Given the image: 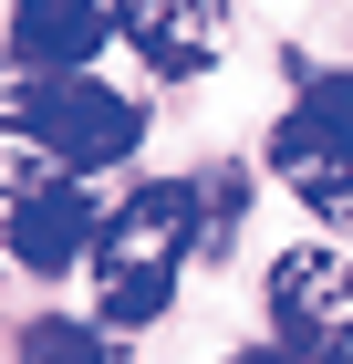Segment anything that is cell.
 <instances>
[{"mask_svg": "<svg viewBox=\"0 0 353 364\" xmlns=\"http://www.w3.org/2000/svg\"><path fill=\"white\" fill-rule=\"evenodd\" d=\"M197 250V188L188 177H156V188H136L125 208H104L94 219V302H104L114 333H136V323H156L166 302H177V271H188Z\"/></svg>", "mask_w": 353, "mask_h": 364, "instance_id": "6da1fadb", "label": "cell"}, {"mask_svg": "<svg viewBox=\"0 0 353 364\" xmlns=\"http://www.w3.org/2000/svg\"><path fill=\"white\" fill-rule=\"evenodd\" d=\"M11 125H21L53 167H125L136 156V136H146V105L136 94H114V84H94V73H42V84H21L11 94Z\"/></svg>", "mask_w": 353, "mask_h": 364, "instance_id": "7a4b0ae2", "label": "cell"}, {"mask_svg": "<svg viewBox=\"0 0 353 364\" xmlns=\"http://www.w3.org/2000/svg\"><path fill=\"white\" fill-rule=\"evenodd\" d=\"M0 250L21 260V271H73L94 250V198H83V177L0 156Z\"/></svg>", "mask_w": 353, "mask_h": 364, "instance_id": "3957f363", "label": "cell"}, {"mask_svg": "<svg viewBox=\"0 0 353 364\" xmlns=\"http://www.w3.org/2000/svg\"><path fill=\"white\" fill-rule=\"evenodd\" d=\"M271 333L301 364H353V260L343 250H281L271 260Z\"/></svg>", "mask_w": 353, "mask_h": 364, "instance_id": "277c9868", "label": "cell"}, {"mask_svg": "<svg viewBox=\"0 0 353 364\" xmlns=\"http://www.w3.org/2000/svg\"><path fill=\"white\" fill-rule=\"evenodd\" d=\"M104 21L156 63L166 84H188L218 63V0H104Z\"/></svg>", "mask_w": 353, "mask_h": 364, "instance_id": "5b68a950", "label": "cell"}, {"mask_svg": "<svg viewBox=\"0 0 353 364\" xmlns=\"http://www.w3.org/2000/svg\"><path fill=\"white\" fill-rule=\"evenodd\" d=\"M322 156H353V73H312L301 105L281 114V136H271V167L281 177L322 167Z\"/></svg>", "mask_w": 353, "mask_h": 364, "instance_id": "8992f818", "label": "cell"}, {"mask_svg": "<svg viewBox=\"0 0 353 364\" xmlns=\"http://www.w3.org/2000/svg\"><path fill=\"white\" fill-rule=\"evenodd\" d=\"M104 42V0H11V53L31 73H73Z\"/></svg>", "mask_w": 353, "mask_h": 364, "instance_id": "52a82bcc", "label": "cell"}, {"mask_svg": "<svg viewBox=\"0 0 353 364\" xmlns=\"http://www.w3.org/2000/svg\"><path fill=\"white\" fill-rule=\"evenodd\" d=\"M21 354H31V364H136L114 333H94V323H63V312H53V323H31V333H21Z\"/></svg>", "mask_w": 353, "mask_h": 364, "instance_id": "ba28073f", "label": "cell"}, {"mask_svg": "<svg viewBox=\"0 0 353 364\" xmlns=\"http://www.w3.org/2000/svg\"><path fill=\"white\" fill-rule=\"evenodd\" d=\"M291 188H301V198H312V208H322V219L353 240V156H322V167H301Z\"/></svg>", "mask_w": 353, "mask_h": 364, "instance_id": "9c48e42d", "label": "cell"}, {"mask_svg": "<svg viewBox=\"0 0 353 364\" xmlns=\"http://www.w3.org/2000/svg\"><path fill=\"white\" fill-rule=\"evenodd\" d=\"M229 364H301V354H281V343H271V354H229Z\"/></svg>", "mask_w": 353, "mask_h": 364, "instance_id": "30bf717a", "label": "cell"}]
</instances>
